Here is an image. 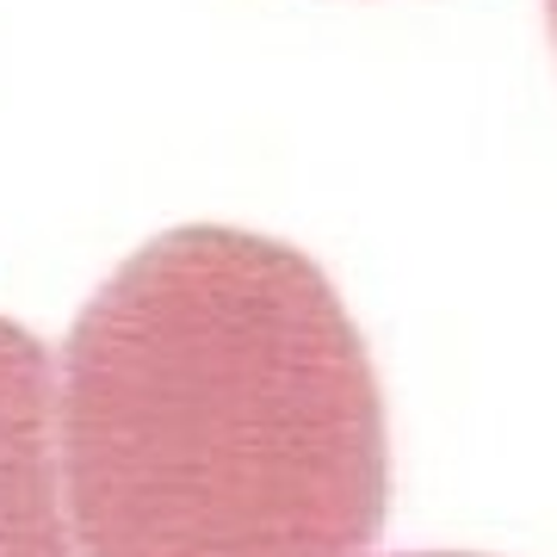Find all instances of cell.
<instances>
[{"mask_svg": "<svg viewBox=\"0 0 557 557\" xmlns=\"http://www.w3.org/2000/svg\"><path fill=\"white\" fill-rule=\"evenodd\" d=\"M57 440L75 557H366L391 515L366 335L255 230H168L87 298Z\"/></svg>", "mask_w": 557, "mask_h": 557, "instance_id": "1", "label": "cell"}, {"mask_svg": "<svg viewBox=\"0 0 557 557\" xmlns=\"http://www.w3.org/2000/svg\"><path fill=\"white\" fill-rule=\"evenodd\" d=\"M0 557H75L57 440V366L0 317Z\"/></svg>", "mask_w": 557, "mask_h": 557, "instance_id": "2", "label": "cell"}, {"mask_svg": "<svg viewBox=\"0 0 557 557\" xmlns=\"http://www.w3.org/2000/svg\"><path fill=\"white\" fill-rule=\"evenodd\" d=\"M545 25H552V50H557V0H545Z\"/></svg>", "mask_w": 557, "mask_h": 557, "instance_id": "3", "label": "cell"}, {"mask_svg": "<svg viewBox=\"0 0 557 557\" xmlns=\"http://www.w3.org/2000/svg\"><path fill=\"white\" fill-rule=\"evenodd\" d=\"M416 557H465V552H416Z\"/></svg>", "mask_w": 557, "mask_h": 557, "instance_id": "4", "label": "cell"}]
</instances>
